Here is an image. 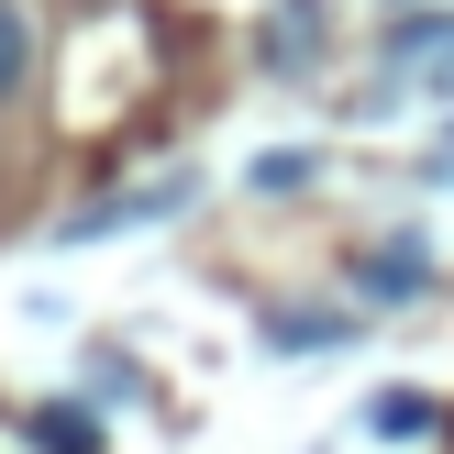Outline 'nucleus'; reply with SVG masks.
I'll return each mask as SVG.
<instances>
[{"label": "nucleus", "instance_id": "f257e3e1", "mask_svg": "<svg viewBox=\"0 0 454 454\" xmlns=\"http://www.w3.org/2000/svg\"><path fill=\"white\" fill-rule=\"evenodd\" d=\"M399 67H411L421 89H454V22H411V34H399Z\"/></svg>", "mask_w": 454, "mask_h": 454}, {"label": "nucleus", "instance_id": "f03ea898", "mask_svg": "<svg viewBox=\"0 0 454 454\" xmlns=\"http://www.w3.org/2000/svg\"><path fill=\"white\" fill-rule=\"evenodd\" d=\"M421 278H433V255H421V244H377V255H366V288H377V300H388V288L411 300Z\"/></svg>", "mask_w": 454, "mask_h": 454}, {"label": "nucleus", "instance_id": "7ed1b4c3", "mask_svg": "<svg viewBox=\"0 0 454 454\" xmlns=\"http://www.w3.org/2000/svg\"><path fill=\"white\" fill-rule=\"evenodd\" d=\"M34 78V22H22V0H0V100Z\"/></svg>", "mask_w": 454, "mask_h": 454}, {"label": "nucleus", "instance_id": "20e7f679", "mask_svg": "<svg viewBox=\"0 0 454 454\" xmlns=\"http://www.w3.org/2000/svg\"><path fill=\"white\" fill-rule=\"evenodd\" d=\"M377 433H388V443H411V433H433V399H421V388H399V399H377Z\"/></svg>", "mask_w": 454, "mask_h": 454}, {"label": "nucleus", "instance_id": "39448f33", "mask_svg": "<svg viewBox=\"0 0 454 454\" xmlns=\"http://www.w3.org/2000/svg\"><path fill=\"white\" fill-rule=\"evenodd\" d=\"M34 443H44V454H89V443H100V433H89V421H78V411H34Z\"/></svg>", "mask_w": 454, "mask_h": 454}]
</instances>
